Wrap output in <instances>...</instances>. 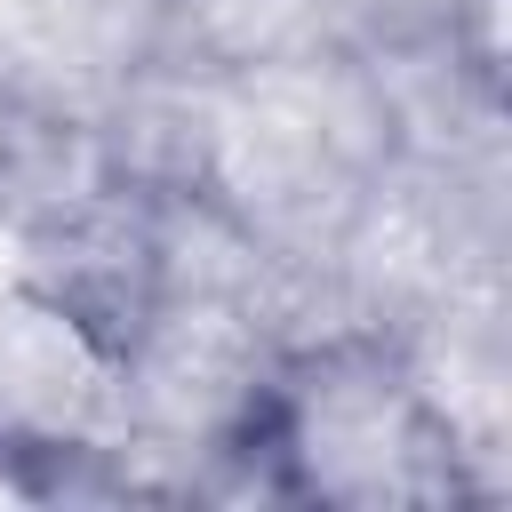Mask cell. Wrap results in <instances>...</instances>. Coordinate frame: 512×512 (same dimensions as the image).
Returning a JSON list of instances; mask_svg holds the SVG:
<instances>
[{
  "label": "cell",
  "instance_id": "obj_1",
  "mask_svg": "<svg viewBox=\"0 0 512 512\" xmlns=\"http://www.w3.org/2000/svg\"><path fill=\"white\" fill-rule=\"evenodd\" d=\"M240 456H248V480L288 504L472 496L456 424L440 416L424 376L368 336L312 344L280 376H264L240 416Z\"/></svg>",
  "mask_w": 512,
  "mask_h": 512
}]
</instances>
